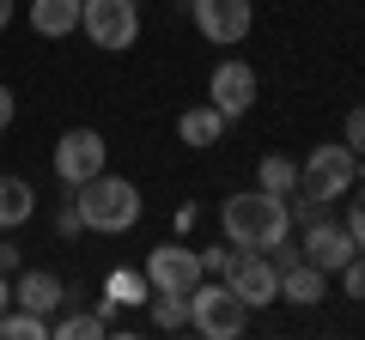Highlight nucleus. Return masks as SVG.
I'll return each mask as SVG.
<instances>
[{
    "instance_id": "1a4fd4ad",
    "label": "nucleus",
    "mask_w": 365,
    "mask_h": 340,
    "mask_svg": "<svg viewBox=\"0 0 365 340\" xmlns=\"http://www.w3.org/2000/svg\"><path fill=\"white\" fill-rule=\"evenodd\" d=\"M140 274L153 280V292H177V298H189L195 280H201V255L189 243H158V249H146Z\"/></svg>"
},
{
    "instance_id": "39448f33",
    "label": "nucleus",
    "mask_w": 365,
    "mask_h": 340,
    "mask_svg": "<svg viewBox=\"0 0 365 340\" xmlns=\"http://www.w3.org/2000/svg\"><path fill=\"white\" fill-rule=\"evenodd\" d=\"M79 31L104 55H122L140 43V0H79Z\"/></svg>"
},
{
    "instance_id": "dca6fc26",
    "label": "nucleus",
    "mask_w": 365,
    "mask_h": 340,
    "mask_svg": "<svg viewBox=\"0 0 365 340\" xmlns=\"http://www.w3.org/2000/svg\"><path fill=\"white\" fill-rule=\"evenodd\" d=\"M31 31H37V37H67V31H79V0H31Z\"/></svg>"
},
{
    "instance_id": "6ab92c4d",
    "label": "nucleus",
    "mask_w": 365,
    "mask_h": 340,
    "mask_svg": "<svg viewBox=\"0 0 365 340\" xmlns=\"http://www.w3.org/2000/svg\"><path fill=\"white\" fill-rule=\"evenodd\" d=\"M256 188H268V195H292V188H299V164H292L287 152H268L256 164Z\"/></svg>"
},
{
    "instance_id": "f3484780",
    "label": "nucleus",
    "mask_w": 365,
    "mask_h": 340,
    "mask_svg": "<svg viewBox=\"0 0 365 340\" xmlns=\"http://www.w3.org/2000/svg\"><path fill=\"white\" fill-rule=\"evenodd\" d=\"M31 213H37L31 183H25V176H0V231H19Z\"/></svg>"
},
{
    "instance_id": "393cba45",
    "label": "nucleus",
    "mask_w": 365,
    "mask_h": 340,
    "mask_svg": "<svg viewBox=\"0 0 365 340\" xmlns=\"http://www.w3.org/2000/svg\"><path fill=\"white\" fill-rule=\"evenodd\" d=\"M341 140H347L353 152H365V104H353V110H347V128H341Z\"/></svg>"
},
{
    "instance_id": "b1692460",
    "label": "nucleus",
    "mask_w": 365,
    "mask_h": 340,
    "mask_svg": "<svg viewBox=\"0 0 365 340\" xmlns=\"http://www.w3.org/2000/svg\"><path fill=\"white\" fill-rule=\"evenodd\" d=\"M79 231H86V219H79V207H73V201H61V213H55V237L67 243V237H79Z\"/></svg>"
},
{
    "instance_id": "6e6552de",
    "label": "nucleus",
    "mask_w": 365,
    "mask_h": 340,
    "mask_svg": "<svg viewBox=\"0 0 365 340\" xmlns=\"http://www.w3.org/2000/svg\"><path fill=\"white\" fill-rule=\"evenodd\" d=\"M189 13H195V31L220 49H237L256 25V6L250 0H189Z\"/></svg>"
},
{
    "instance_id": "f03ea898",
    "label": "nucleus",
    "mask_w": 365,
    "mask_h": 340,
    "mask_svg": "<svg viewBox=\"0 0 365 340\" xmlns=\"http://www.w3.org/2000/svg\"><path fill=\"white\" fill-rule=\"evenodd\" d=\"M73 207H79V219H86V231L122 237V231H134V225H140V188H134L128 176L98 170L91 183L73 188Z\"/></svg>"
},
{
    "instance_id": "a878e982",
    "label": "nucleus",
    "mask_w": 365,
    "mask_h": 340,
    "mask_svg": "<svg viewBox=\"0 0 365 340\" xmlns=\"http://www.w3.org/2000/svg\"><path fill=\"white\" fill-rule=\"evenodd\" d=\"M201 255V274H225V262H232V243H213V249H195Z\"/></svg>"
},
{
    "instance_id": "423d86ee",
    "label": "nucleus",
    "mask_w": 365,
    "mask_h": 340,
    "mask_svg": "<svg viewBox=\"0 0 365 340\" xmlns=\"http://www.w3.org/2000/svg\"><path fill=\"white\" fill-rule=\"evenodd\" d=\"M98 170H110V146L98 128H67L61 140H55V176H61L67 188L91 183Z\"/></svg>"
},
{
    "instance_id": "4468645a",
    "label": "nucleus",
    "mask_w": 365,
    "mask_h": 340,
    "mask_svg": "<svg viewBox=\"0 0 365 340\" xmlns=\"http://www.w3.org/2000/svg\"><path fill=\"white\" fill-rule=\"evenodd\" d=\"M177 134H182V146L213 152V146L225 140V116H220L213 104H195V110H182V116H177Z\"/></svg>"
},
{
    "instance_id": "2eb2a0df",
    "label": "nucleus",
    "mask_w": 365,
    "mask_h": 340,
    "mask_svg": "<svg viewBox=\"0 0 365 340\" xmlns=\"http://www.w3.org/2000/svg\"><path fill=\"white\" fill-rule=\"evenodd\" d=\"M280 298L299 304V310H311V304L329 298V274H323V267H311V262H292L287 274H280Z\"/></svg>"
},
{
    "instance_id": "ddd939ff",
    "label": "nucleus",
    "mask_w": 365,
    "mask_h": 340,
    "mask_svg": "<svg viewBox=\"0 0 365 340\" xmlns=\"http://www.w3.org/2000/svg\"><path fill=\"white\" fill-rule=\"evenodd\" d=\"M13 304H25V310H37V316H55V310H67V286L55 274H43V267H31V274H19Z\"/></svg>"
},
{
    "instance_id": "aec40b11",
    "label": "nucleus",
    "mask_w": 365,
    "mask_h": 340,
    "mask_svg": "<svg viewBox=\"0 0 365 340\" xmlns=\"http://www.w3.org/2000/svg\"><path fill=\"white\" fill-rule=\"evenodd\" d=\"M49 334H61V340H104L110 328H104V316H98V310H91V316H79V310H55Z\"/></svg>"
},
{
    "instance_id": "c756f323",
    "label": "nucleus",
    "mask_w": 365,
    "mask_h": 340,
    "mask_svg": "<svg viewBox=\"0 0 365 340\" xmlns=\"http://www.w3.org/2000/svg\"><path fill=\"white\" fill-rule=\"evenodd\" d=\"M13 25V0H0V31Z\"/></svg>"
},
{
    "instance_id": "7ed1b4c3",
    "label": "nucleus",
    "mask_w": 365,
    "mask_h": 340,
    "mask_svg": "<svg viewBox=\"0 0 365 340\" xmlns=\"http://www.w3.org/2000/svg\"><path fill=\"white\" fill-rule=\"evenodd\" d=\"M244 322H250L244 298H237L225 280L201 274L195 292H189V328H195V334H207V340H237V334H244Z\"/></svg>"
},
{
    "instance_id": "0eeeda50",
    "label": "nucleus",
    "mask_w": 365,
    "mask_h": 340,
    "mask_svg": "<svg viewBox=\"0 0 365 340\" xmlns=\"http://www.w3.org/2000/svg\"><path fill=\"white\" fill-rule=\"evenodd\" d=\"M220 280L244 298V310H262V304L280 298V267H274L262 249H232V262H225Z\"/></svg>"
},
{
    "instance_id": "4be33fe9",
    "label": "nucleus",
    "mask_w": 365,
    "mask_h": 340,
    "mask_svg": "<svg viewBox=\"0 0 365 340\" xmlns=\"http://www.w3.org/2000/svg\"><path fill=\"white\" fill-rule=\"evenodd\" d=\"M347 195H353V201H347V237L365 249V183H359V188H347Z\"/></svg>"
},
{
    "instance_id": "412c9836",
    "label": "nucleus",
    "mask_w": 365,
    "mask_h": 340,
    "mask_svg": "<svg viewBox=\"0 0 365 340\" xmlns=\"http://www.w3.org/2000/svg\"><path fill=\"white\" fill-rule=\"evenodd\" d=\"M146 310H153V328H189V298H177V292H153L146 298Z\"/></svg>"
},
{
    "instance_id": "20e7f679",
    "label": "nucleus",
    "mask_w": 365,
    "mask_h": 340,
    "mask_svg": "<svg viewBox=\"0 0 365 340\" xmlns=\"http://www.w3.org/2000/svg\"><path fill=\"white\" fill-rule=\"evenodd\" d=\"M353 164H359V152H353L347 140L311 146V152H304V164H299V195L329 201V207H335V201L353 188Z\"/></svg>"
},
{
    "instance_id": "f8f14e48",
    "label": "nucleus",
    "mask_w": 365,
    "mask_h": 340,
    "mask_svg": "<svg viewBox=\"0 0 365 340\" xmlns=\"http://www.w3.org/2000/svg\"><path fill=\"white\" fill-rule=\"evenodd\" d=\"M153 298V280L134 274V267H116V274L104 280V298H98V316H104V328H122L116 310H128V304H146Z\"/></svg>"
},
{
    "instance_id": "f257e3e1",
    "label": "nucleus",
    "mask_w": 365,
    "mask_h": 340,
    "mask_svg": "<svg viewBox=\"0 0 365 340\" xmlns=\"http://www.w3.org/2000/svg\"><path fill=\"white\" fill-rule=\"evenodd\" d=\"M220 231L232 249H274L280 237H292V207L287 195H268V188H237L220 207Z\"/></svg>"
},
{
    "instance_id": "7c9ffc66",
    "label": "nucleus",
    "mask_w": 365,
    "mask_h": 340,
    "mask_svg": "<svg viewBox=\"0 0 365 340\" xmlns=\"http://www.w3.org/2000/svg\"><path fill=\"white\" fill-rule=\"evenodd\" d=\"M353 183H365V152H359V164H353Z\"/></svg>"
},
{
    "instance_id": "c85d7f7f",
    "label": "nucleus",
    "mask_w": 365,
    "mask_h": 340,
    "mask_svg": "<svg viewBox=\"0 0 365 340\" xmlns=\"http://www.w3.org/2000/svg\"><path fill=\"white\" fill-rule=\"evenodd\" d=\"M13 304V274H0V310Z\"/></svg>"
},
{
    "instance_id": "a211bd4d",
    "label": "nucleus",
    "mask_w": 365,
    "mask_h": 340,
    "mask_svg": "<svg viewBox=\"0 0 365 340\" xmlns=\"http://www.w3.org/2000/svg\"><path fill=\"white\" fill-rule=\"evenodd\" d=\"M0 340H49V316L25 310V304H6L0 310Z\"/></svg>"
},
{
    "instance_id": "9b49d317",
    "label": "nucleus",
    "mask_w": 365,
    "mask_h": 340,
    "mask_svg": "<svg viewBox=\"0 0 365 340\" xmlns=\"http://www.w3.org/2000/svg\"><path fill=\"white\" fill-rule=\"evenodd\" d=\"M304 262L311 267H323V274H341V267L353 262V237H347V225H329V219H317V225H304Z\"/></svg>"
},
{
    "instance_id": "5701e85b",
    "label": "nucleus",
    "mask_w": 365,
    "mask_h": 340,
    "mask_svg": "<svg viewBox=\"0 0 365 340\" xmlns=\"http://www.w3.org/2000/svg\"><path fill=\"white\" fill-rule=\"evenodd\" d=\"M341 286H347V298L365 304V255H359V249H353V262L341 267Z\"/></svg>"
},
{
    "instance_id": "cd10ccee",
    "label": "nucleus",
    "mask_w": 365,
    "mask_h": 340,
    "mask_svg": "<svg viewBox=\"0 0 365 340\" xmlns=\"http://www.w3.org/2000/svg\"><path fill=\"white\" fill-rule=\"evenodd\" d=\"M19 267V249H13V237H6V243H0V274H13Z\"/></svg>"
},
{
    "instance_id": "2f4dec72",
    "label": "nucleus",
    "mask_w": 365,
    "mask_h": 340,
    "mask_svg": "<svg viewBox=\"0 0 365 340\" xmlns=\"http://www.w3.org/2000/svg\"><path fill=\"white\" fill-rule=\"evenodd\" d=\"M177 6H189V0H177Z\"/></svg>"
},
{
    "instance_id": "9d476101",
    "label": "nucleus",
    "mask_w": 365,
    "mask_h": 340,
    "mask_svg": "<svg viewBox=\"0 0 365 340\" xmlns=\"http://www.w3.org/2000/svg\"><path fill=\"white\" fill-rule=\"evenodd\" d=\"M207 104L220 110L225 122H237L244 110H256V67L237 61V55H225V61L213 67V79H207Z\"/></svg>"
},
{
    "instance_id": "bb28decb",
    "label": "nucleus",
    "mask_w": 365,
    "mask_h": 340,
    "mask_svg": "<svg viewBox=\"0 0 365 340\" xmlns=\"http://www.w3.org/2000/svg\"><path fill=\"white\" fill-rule=\"evenodd\" d=\"M13 116H19V97H13V85H0V134L13 128Z\"/></svg>"
}]
</instances>
